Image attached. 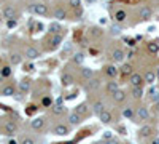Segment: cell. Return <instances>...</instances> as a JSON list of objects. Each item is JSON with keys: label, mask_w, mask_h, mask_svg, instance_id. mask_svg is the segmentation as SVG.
<instances>
[{"label": "cell", "mask_w": 159, "mask_h": 144, "mask_svg": "<svg viewBox=\"0 0 159 144\" xmlns=\"http://www.w3.org/2000/svg\"><path fill=\"white\" fill-rule=\"evenodd\" d=\"M32 11L35 14H41V16H46L48 14V7L45 3H34L32 5Z\"/></svg>", "instance_id": "cell-1"}, {"label": "cell", "mask_w": 159, "mask_h": 144, "mask_svg": "<svg viewBox=\"0 0 159 144\" xmlns=\"http://www.w3.org/2000/svg\"><path fill=\"white\" fill-rule=\"evenodd\" d=\"M135 119L137 120H148L150 119V111L145 106L137 107V112H135Z\"/></svg>", "instance_id": "cell-2"}, {"label": "cell", "mask_w": 159, "mask_h": 144, "mask_svg": "<svg viewBox=\"0 0 159 144\" xmlns=\"http://www.w3.org/2000/svg\"><path fill=\"white\" fill-rule=\"evenodd\" d=\"M81 120H83V115H80L78 112H72V114H68V117H67V122H68V125H80L81 123Z\"/></svg>", "instance_id": "cell-3"}, {"label": "cell", "mask_w": 159, "mask_h": 144, "mask_svg": "<svg viewBox=\"0 0 159 144\" xmlns=\"http://www.w3.org/2000/svg\"><path fill=\"white\" fill-rule=\"evenodd\" d=\"M138 16H140V19H143V21H148V19H151V16H153V10H151L150 7H142L140 11H138Z\"/></svg>", "instance_id": "cell-4"}, {"label": "cell", "mask_w": 159, "mask_h": 144, "mask_svg": "<svg viewBox=\"0 0 159 144\" xmlns=\"http://www.w3.org/2000/svg\"><path fill=\"white\" fill-rule=\"evenodd\" d=\"M143 75H140V74H137V72H132L130 74V85L132 87H142V83H143Z\"/></svg>", "instance_id": "cell-5"}, {"label": "cell", "mask_w": 159, "mask_h": 144, "mask_svg": "<svg viewBox=\"0 0 159 144\" xmlns=\"http://www.w3.org/2000/svg\"><path fill=\"white\" fill-rule=\"evenodd\" d=\"M124 58H126V53H124L121 48H116V50H113V53H111V59H113L115 63H121Z\"/></svg>", "instance_id": "cell-6"}, {"label": "cell", "mask_w": 159, "mask_h": 144, "mask_svg": "<svg viewBox=\"0 0 159 144\" xmlns=\"http://www.w3.org/2000/svg\"><path fill=\"white\" fill-rule=\"evenodd\" d=\"M38 56H40V51H38L35 46H27V50H26V58L27 59H37Z\"/></svg>", "instance_id": "cell-7"}, {"label": "cell", "mask_w": 159, "mask_h": 144, "mask_svg": "<svg viewBox=\"0 0 159 144\" xmlns=\"http://www.w3.org/2000/svg\"><path fill=\"white\" fill-rule=\"evenodd\" d=\"M16 16H18V13H16V10H14L13 7H5V8H3V18L16 19Z\"/></svg>", "instance_id": "cell-8"}, {"label": "cell", "mask_w": 159, "mask_h": 144, "mask_svg": "<svg viewBox=\"0 0 159 144\" xmlns=\"http://www.w3.org/2000/svg\"><path fill=\"white\" fill-rule=\"evenodd\" d=\"M103 111H105V104H103L102 101H96V103L92 104V114H96L97 117L102 114Z\"/></svg>", "instance_id": "cell-9"}, {"label": "cell", "mask_w": 159, "mask_h": 144, "mask_svg": "<svg viewBox=\"0 0 159 144\" xmlns=\"http://www.w3.org/2000/svg\"><path fill=\"white\" fill-rule=\"evenodd\" d=\"M156 79H158L156 72H153V71H146L145 74H143V80H145V83H148V85H153Z\"/></svg>", "instance_id": "cell-10"}, {"label": "cell", "mask_w": 159, "mask_h": 144, "mask_svg": "<svg viewBox=\"0 0 159 144\" xmlns=\"http://www.w3.org/2000/svg\"><path fill=\"white\" fill-rule=\"evenodd\" d=\"M30 127H32L34 130H41V128L45 127V119H43V117H37V119H34L32 122H30Z\"/></svg>", "instance_id": "cell-11"}, {"label": "cell", "mask_w": 159, "mask_h": 144, "mask_svg": "<svg viewBox=\"0 0 159 144\" xmlns=\"http://www.w3.org/2000/svg\"><path fill=\"white\" fill-rule=\"evenodd\" d=\"M3 128H5V133L6 135H14L18 131V125L14 122H11V120H10V122H6Z\"/></svg>", "instance_id": "cell-12"}, {"label": "cell", "mask_w": 159, "mask_h": 144, "mask_svg": "<svg viewBox=\"0 0 159 144\" xmlns=\"http://www.w3.org/2000/svg\"><path fill=\"white\" fill-rule=\"evenodd\" d=\"M53 133L54 135H57V136H65L68 133V127H65V125H56L53 128Z\"/></svg>", "instance_id": "cell-13"}, {"label": "cell", "mask_w": 159, "mask_h": 144, "mask_svg": "<svg viewBox=\"0 0 159 144\" xmlns=\"http://www.w3.org/2000/svg\"><path fill=\"white\" fill-rule=\"evenodd\" d=\"M138 133H140V136H143V138H146V136H151V135L154 133V128L151 127V125H143Z\"/></svg>", "instance_id": "cell-14"}, {"label": "cell", "mask_w": 159, "mask_h": 144, "mask_svg": "<svg viewBox=\"0 0 159 144\" xmlns=\"http://www.w3.org/2000/svg\"><path fill=\"white\" fill-rule=\"evenodd\" d=\"M54 18L59 19V21H62V19L67 18V11H65L64 8H61V7H57V8H54Z\"/></svg>", "instance_id": "cell-15"}, {"label": "cell", "mask_w": 159, "mask_h": 144, "mask_svg": "<svg viewBox=\"0 0 159 144\" xmlns=\"http://www.w3.org/2000/svg\"><path fill=\"white\" fill-rule=\"evenodd\" d=\"M99 87H100V80L99 79H94V77H92L91 80H89V83H88V90L89 91H96V90H99Z\"/></svg>", "instance_id": "cell-16"}, {"label": "cell", "mask_w": 159, "mask_h": 144, "mask_svg": "<svg viewBox=\"0 0 159 144\" xmlns=\"http://www.w3.org/2000/svg\"><path fill=\"white\" fill-rule=\"evenodd\" d=\"M99 119L102 120L103 123H111V122H113V115H111L110 111H103L102 114L99 115Z\"/></svg>", "instance_id": "cell-17"}, {"label": "cell", "mask_w": 159, "mask_h": 144, "mask_svg": "<svg viewBox=\"0 0 159 144\" xmlns=\"http://www.w3.org/2000/svg\"><path fill=\"white\" fill-rule=\"evenodd\" d=\"M127 19V13H126V10H118L115 13V21L116 22H123V21H126Z\"/></svg>", "instance_id": "cell-18"}, {"label": "cell", "mask_w": 159, "mask_h": 144, "mask_svg": "<svg viewBox=\"0 0 159 144\" xmlns=\"http://www.w3.org/2000/svg\"><path fill=\"white\" fill-rule=\"evenodd\" d=\"M130 95H132V98H135V99H140L143 96V88L142 87H132L130 88Z\"/></svg>", "instance_id": "cell-19"}, {"label": "cell", "mask_w": 159, "mask_h": 144, "mask_svg": "<svg viewBox=\"0 0 159 144\" xmlns=\"http://www.w3.org/2000/svg\"><path fill=\"white\" fill-rule=\"evenodd\" d=\"M81 77H83L84 80H91L92 77H94V71L89 67H83L81 69Z\"/></svg>", "instance_id": "cell-20"}, {"label": "cell", "mask_w": 159, "mask_h": 144, "mask_svg": "<svg viewBox=\"0 0 159 144\" xmlns=\"http://www.w3.org/2000/svg\"><path fill=\"white\" fill-rule=\"evenodd\" d=\"M118 72H119V69L115 67L113 64H110V66H107V67H105V74L108 77H116V75H118Z\"/></svg>", "instance_id": "cell-21"}, {"label": "cell", "mask_w": 159, "mask_h": 144, "mask_svg": "<svg viewBox=\"0 0 159 144\" xmlns=\"http://www.w3.org/2000/svg\"><path fill=\"white\" fill-rule=\"evenodd\" d=\"M75 112H78L80 115H88V112H89V109H88V104L86 103H81L80 106H76V109H75Z\"/></svg>", "instance_id": "cell-22"}, {"label": "cell", "mask_w": 159, "mask_h": 144, "mask_svg": "<svg viewBox=\"0 0 159 144\" xmlns=\"http://www.w3.org/2000/svg\"><path fill=\"white\" fill-rule=\"evenodd\" d=\"M126 96H127V95H126L123 90H118V91L113 95V99L116 101V103H124V101H126Z\"/></svg>", "instance_id": "cell-23"}, {"label": "cell", "mask_w": 159, "mask_h": 144, "mask_svg": "<svg viewBox=\"0 0 159 144\" xmlns=\"http://www.w3.org/2000/svg\"><path fill=\"white\" fill-rule=\"evenodd\" d=\"M123 115H124L126 119H130V120L135 119V112H134V109L130 107V106H127V107L123 109Z\"/></svg>", "instance_id": "cell-24"}, {"label": "cell", "mask_w": 159, "mask_h": 144, "mask_svg": "<svg viewBox=\"0 0 159 144\" xmlns=\"http://www.w3.org/2000/svg\"><path fill=\"white\" fill-rule=\"evenodd\" d=\"M118 82H108L107 83V91L110 93V95H115L116 91H118Z\"/></svg>", "instance_id": "cell-25"}, {"label": "cell", "mask_w": 159, "mask_h": 144, "mask_svg": "<svg viewBox=\"0 0 159 144\" xmlns=\"http://www.w3.org/2000/svg\"><path fill=\"white\" fill-rule=\"evenodd\" d=\"M61 42H62V35L61 34H54V37L51 38V46L53 48H57L61 45Z\"/></svg>", "instance_id": "cell-26"}, {"label": "cell", "mask_w": 159, "mask_h": 144, "mask_svg": "<svg viewBox=\"0 0 159 144\" xmlns=\"http://www.w3.org/2000/svg\"><path fill=\"white\" fill-rule=\"evenodd\" d=\"M72 61H73V63H75V64H83V61H84V54L83 53H75V54H73V56H72Z\"/></svg>", "instance_id": "cell-27"}, {"label": "cell", "mask_w": 159, "mask_h": 144, "mask_svg": "<svg viewBox=\"0 0 159 144\" xmlns=\"http://www.w3.org/2000/svg\"><path fill=\"white\" fill-rule=\"evenodd\" d=\"M89 35H91L92 38H99L100 35H102L100 27H91V29H89Z\"/></svg>", "instance_id": "cell-28"}, {"label": "cell", "mask_w": 159, "mask_h": 144, "mask_svg": "<svg viewBox=\"0 0 159 144\" xmlns=\"http://www.w3.org/2000/svg\"><path fill=\"white\" fill-rule=\"evenodd\" d=\"M2 95L3 96H13L14 95V87H11V85H6V87L2 88Z\"/></svg>", "instance_id": "cell-29"}, {"label": "cell", "mask_w": 159, "mask_h": 144, "mask_svg": "<svg viewBox=\"0 0 159 144\" xmlns=\"http://www.w3.org/2000/svg\"><path fill=\"white\" fill-rule=\"evenodd\" d=\"M119 72H121L123 75H130V74H132V66L130 64H123L121 69H119Z\"/></svg>", "instance_id": "cell-30"}, {"label": "cell", "mask_w": 159, "mask_h": 144, "mask_svg": "<svg viewBox=\"0 0 159 144\" xmlns=\"http://www.w3.org/2000/svg\"><path fill=\"white\" fill-rule=\"evenodd\" d=\"M72 83H73V75L72 74H64L62 75V85L67 87V85H72Z\"/></svg>", "instance_id": "cell-31"}, {"label": "cell", "mask_w": 159, "mask_h": 144, "mask_svg": "<svg viewBox=\"0 0 159 144\" xmlns=\"http://www.w3.org/2000/svg\"><path fill=\"white\" fill-rule=\"evenodd\" d=\"M10 61H11V64H14V66H16V64H21L22 56H21L19 53H13V54L10 56Z\"/></svg>", "instance_id": "cell-32"}, {"label": "cell", "mask_w": 159, "mask_h": 144, "mask_svg": "<svg viewBox=\"0 0 159 144\" xmlns=\"http://www.w3.org/2000/svg\"><path fill=\"white\" fill-rule=\"evenodd\" d=\"M19 90H21L22 93H27V91L30 90V82H27V80L19 82Z\"/></svg>", "instance_id": "cell-33"}, {"label": "cell", "mask_w": 159, "mask_h": 144, "mask_svg": "<svg viewBox=\"0 0 159 144\" xmlns=\"http://www.w3.org/2000/svg\"><path fill=\"white\" fill-rule=\"evenodd\" d=\"M148 51L151 54H156L159 51V45L156 43V42H150V43H148Z\"/></svg>", "instance_id": "cell-34"}, {"label": "cell", "mask_w": 159, "mask_h": 144, "mask_svg": "<svg viewBox=\"0 0 159 144\" xmlns=\"http://www.w3.org/2000/svg\"><path fill=\"white\" fill-rule=\"evenodd\" d=\"M68 5L73 10H78V8H81V0H68Z\"/></svg>", "instance_id": "cell-35"}, {"label": "cell", "mask_w": 159, "mask_h": 144, "mask_svg": "<svg viewBox=\"0 0 159 144\" xmlns=\"http://www.w3.org/2000/svg\"><path fill=\"white\" fill-rule=\"evenodd\" d=\"M150 95H151V99H153L154 103H158V101H159V91H158V90L151 88V90H150Z\"/></svg>", "instance_id": "cell-36"}, {"label": "cell", "mask_w": 159, "mask_h": 144, "mask_svg": "<svg viewBox=\"0 0 159 144\" xmlns=\"http://www.w3.org/2000/svg\"><path fill=\"white\" fill-rule=\"evenodd\" d=\"M53 112H54L56 115L62 114V112H64V106H62V104H56V106L53 107Z\"/></svg>", "instance_id": "cell-37"}, {"label": "cell", "mask_w": 159, "mask_h": 144, "mask_svg": "<svg viewBox=\"0 0 159 144\" xmlns=\"http://www.w3.org/2000/svg\"><path fill=\"white\" fill-rule=\"evenodd\" d=\"M49 30H51V34H59L61 26H59V24H54V22H53V24L49 26Z\"/></svg>", "instance_id": "cell-38"}, {"label": "cell", "mask_w": 159, "mask_h": 144, "mask_svg": "<svg viewBox=\"0 0 159 144\" xmlns=\"http://www.w3.org/2000/svg\"><path fill=\"white\" fill-rule=\"evenodd\" d=\"M10 75H11V67L5 66V67L2 69V77H10Z\"/></svg>", "instance_id": "cell-39"}, {"label": "cell", "mask_w": 159, "mask_h": 144, "mask_svg": "<svg viewBox=\"0 0 159 144\" xmlns=\"http://www.w3.org/2000/svg\"><path fill=\"white\" fill-rule=\"evenodd\" d=\"M119 30H121V29H119V26H118V27H116V26L111 27V34H113V35H118V34H119Z\"/></svg>", "instance_id": "cell-40"}, {"label": "cell", "mask_w": 159, "mask_h": 144, "mask_svg": "<svg viewBox=\"0 0 159 144\" xmlns=\"http://www.w3.org/2000/svg\"><path fill=\"white\" fill-rule=\"evenodd\" d=\"M21 144H35V141H34V139H30V138H26V139H22Z\"/></svg>", "instance_id": "cell-41"}, {"label": "cell", "mask_w": 159, "mask_h": 144, "mask_svg": "<svg viewBox=\"0 0 159 144\" xmlns=\"http://www.w3.org/2000/svg\"><path fill=\"white\" fill-rule=\"evenodd\" d=\"M105 139H111V131H105V133H103V141H105Z\"/></svg>", "instance_id": "cell-42"}, {"label": "cell", "mask_w": 159, "mask_h": 144, "mask_svg": "<svg viewBox=\"0 0 159 144\" xmlns=\"http://www.w3.org/2000/svg\"><path fill=\"white\" fill-rule=\"evenodd\" d=\"M105 144H119V143L116 141V139L111 138V139H105Z\"/></svg>", "instance_id": "cell-43"}, {"label": "cell", "mask_w": 159, "mask_h": 144, "mask_svg": "<svg viewBox=\"0 0 159 144\" xmlns=\"http://www.w3.org/2000/svg\"><path fill=\"white\" fill-rule=\"evenodd\" d=\"M8 26L10 27H14V26H16V21H14V19H8Z\"/></svg>", "instance_id": "cell-44"}, {"label": "cell", "mask_w": 159, "mask_h": 144, "mask_svg": "<svg viewBox=\"0 0 159 144\" xmlns=\"http://www.w3.org/2000/svg\"><path fill=\"white\" fill-rule=\"evenodd\" d=\"M43 104H45V106H49V104H51V99H49V98H45V99H43Z\"/></svg>", "instance_id": "cell-45"}, {"label": "cell", "mask_w": 159, "mask_h": 144, "mask_svg": "<svg viewBox=\"0 0 159 144\" xmlns=\"http://www.w3.org/2000/svg\"><path fill=\"white\" fill-rule=\"evenodd\" d=\"M126 56H127V58H132V56H134V51H129V53H126Z\"/></svg>", "instance_id": "cell-46"}, {"label": "cell", "mask_w": 159, "mask_h": 144, "mask_svg": "<svg viewBox=\"0 0 159 144\" xmlns=\"http://www.w3.org/2000/svg\"><path fill=\"white\" fill-rule=\"evenodd\" d=\"M151 144H159V138H154V139H153V143H151Z\"/></svg>", "instance_id": "cell-47"}, {"label": "cell", "mask_w": 159, "mask_h": 144, "mask_svg": "<svg viewBox=\"0 0 159 144\" xmlns=\"http://www.w3.org/2000/svg\"><path fill=\"white\" fill-rule=\"evenodd\" d=\"M86 2H88V3H96L97 0H86Z\"/></svg>", "instance_id": "cell-48"}, {"label": "cell", "mask_w": 159, "mask_h": 144, "mask_svg": "<svg viewBox=\"0 0 159 144\" xmlns=\"http://www.w3.org/2000/svg\"><path fill=\"white\" fill-rule=\"evenodd\" d=\"M156 111L159 112V101H158V103H156Z\"/></svg>", "instance_id": "cell-49"}, {"label": "cell", "mask_w": 159, "mask_h": 144, "mask_svg": "<svg viewBox=\"0 0 159 144\" xmlns=\"http://www.w3.org/2000/svg\"><path fill=\"white\" fill-rule=\"evenodd\" d=\"M156 77H158V79H159V67L156 69Z\"/></svg>", "instance_id": "cell-50"}, {"label": "cell", "mask_w": 159, "mask_h": 144, "mask_svg": "<svg viewBox=\"0 0 159 144\" xmlns=\"http://www.w3.org/2000/svg\"><path fill=\"white\" fill-rule=\"evenodd\" d=\"M10 144H16V141H10Z\"/></svg>", "instance_id": "cell-51"}]
</instances>
